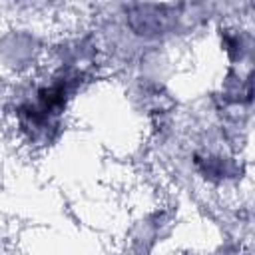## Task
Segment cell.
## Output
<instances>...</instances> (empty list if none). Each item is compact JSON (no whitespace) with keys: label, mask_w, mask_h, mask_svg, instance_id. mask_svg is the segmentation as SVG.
<instances>
[{"label":"cell","mask_w":255,"mask_h":255,"mask_svg":"<svg viewBox=\"0 0 255 255\" xmlns=\"http://www.w3.org/2000/svg\"><path fill=\"white\" fill-rule=\"evenodd\" d=\"M221 38V50H225L229 60H245L251 54L253 38L249 30H243L241 26H221L219 28Z\"/></svg>","instance_id":"1"}]
</instances>
